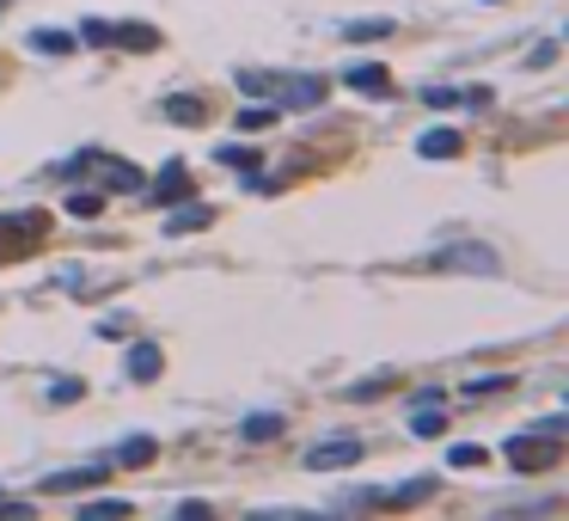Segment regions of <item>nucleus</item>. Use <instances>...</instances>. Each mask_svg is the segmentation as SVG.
<instances>
[{"mask_svg":"<svg viewBox=\"0 0 569 521\" xmlns=\"http://www.w3.org/2000/svg\"><path fill=\"white\" fill-rule=\"evenodd\" d=\"M62 173L80 178V185H93L98 197H135V190H147L141 166L123 160V154H105V147H80V154L62 166Z\"/></svg>","mask_w":569,"mask_h":521,"instance_id":"nucleus-1","label":"nucleus"},{"mask_svg":"<svg viewBox=\"0 0 569 521\" xmlns=\"http://www.w3.org/2000/svg\"><path fill=\"white\" fill-rule=\"evenodd\" d=\"M239 86H245V93H270L276 105H294V111L325 105V93H331L325 74H239Z\"/></svg>","mask_w":569,"mask_h":521,"instance_id":"nucleus-2","label":"nucleus"},{"mask_svg":"<svg viewBox=\"0 0 569 521\" xmlns=\"http://www.w3.org/2000/svg\"><path fill=\"white\" fill-rule=\"evenodd\" d=\"M557 429H563V424H545L539 436H515V441H508V460H515L520 472H545V467H557V460H563V448L551 441Z\"/></svg>","mask_w":569,"mask_h":521,"instance_id":"nucleus-3","label":"nucleus"},{"mask_svg":"<svg viewBox=\"0 0 569 521\" xmlns=\"http://www.w3.org/2000/svg\"><path fill=\"white\" fill-rule=\"evenodd\" d=\"M361 455H368V441L331 436V441H318V448H306V467H313V472H337V467H356Z\"/></svg>","mask_w":569,"mask_h":521,"instance_id":"nucleus-4","label":"nucleus"},{"mask_svg":"<svg viewBox=\"0 0 569 521\" xmlns=\"http://www.w3.org/2000/svg\"><path fill=\"white\" fill-rule=\"evenodd\" d=\"M80 43H135V50H154L159 31L154 25H105V19H93V25H80Z\"/></svg>","mask_w":569,"mask_h":521,"instance_id":"nucleus-5","label":"nucleus"},{"mask_svg":"<svg viewBox=\"0 0 569 521\" xmlns=\"http://www.w3.org/2000/svg\"><path fill=\"white\" fill-rule=\"evenodd\" d=\"M429 264H435V270H477V277H496L503 258H496L491 246H453V252H435Z\"/></svg>","mask_w":569,"mask_h":521,"instance_id":"nucleus-6","label":"nucleus"},{"mask_svg":"<svg viewBox=\"0 0 569 521\" xmlns=\"http://www.w3.org/2000/svg\"><path fill=\"white\" fill-rule=\"evenodd\" d=\"M411 429H417V436H441V429H447V411L435 405V393H423V399H417V411H411Z\"/></svg>","mask_w":569,"mask_h":521,"instance_id":"nucleus-7","label":"nucleus"},{"mask_svg":"<svg viewBox=\"0 0 569 521\" xmlns=\"http://www.w3.org/2000/svg\"><path fill=\"white\" fill-rule=\"evenodd\" d=\"M344 81L356 86V93H392V74H386V67H373V62H356Z\"/></svg>","mask_w":569,"mask_h":521,"instance_id":"nucleus-8","label":"nucleus"},{"mask_svg":"<svg viewBox=\"0 0 569 521\" xmlns=\"http://www.w3.org/2000/svg\"><path fill=\"white\" fill-rule=\"evenodd\" d=\"M93 484H105V467H80V472H55L43 491H93Z\"/></svg>","mask_w":569,"mask_h":521,"instance_id":"nucleus-9","label":"nucleus"},{"mask_svg":"<svg viewBox=\"0 0 569 521\" xmlns=\"http://www.w3.org/2000/svg\"><path fill=\"white\" fill-rule=\"evenodd\" d=\"M214 215L202 209V202H185V209H172L166 215V233H197V228H209Z\"/></svg>","mask_w":569,"mask_h":521,"instance_id":"nucleus-10","label":"nucleus"},{"mask_svg":"<svg viewBox=\"0 0 569 521\" xmlns=\"http://www.w3.org/2000/svg\"><path fill=\"white\" fill-rule=\"evenodd\" d=\"M417 147H423V160H453V154H460V135H453V129H429Z\"/></svg>","mask_w":569,"mask_h":521,"instance_id":"nucleus-11","label":"nucleus"},{"mask_svg":"<svg viewBox=\"0 0 569 521\" xmlns=\"http://www.w3.org/2000/svg\"><path fill=\"white\" fill-rule=\"evenodd\" d=\"M185 190H190V178H185V166H178V160L154 178V202H172V197H185Z\"/></svg>","mask_w":569,"mask_h":521,"instance_id":"nucleus-12","label":"nucleus"},{"mask_svg":"<svg viewBox=\"0 0 569 521\" xmlns=\"http://www.w3.org/2000/svg\"><path fill=\"white\" fill-rule=\"evenodd\" d=\"M159 368H166V356H159L154 344H135V350H129V375H135V381H154Z\"/></svg>","mask_w":569,"mask_h":521,"instance_id":"nucleus-13","label":"nucleus"},{"mask_svg":"<svg viewBox=\"0 0 569 521\" xmlns=\"http://www.w3.org/2000/svg\"><path fill=\"white\" fill-rule=\"evenodd\" d=\"M159 455V448H154V441H147V436H129V441H123V448H117V455H110V460H117V467H147V460H154Z\"/></svg>","mask_w":569,"mask_h":521,"instance_id":"nucleus-14","label":"nucleus"},{"mask_svg":"<svg viewBox=\"0 0 569 521\" xmlns=\"http://www.w3.org/2000/svg\"><path fill=\"white\" fill-rule=\"evenodd\" d=\"M429 497H435V479L423 472V479H404L392 497H386V503H398V509H404V503H429Z\"/></svg>","mask_w":569,"mask_h":521,"instance_id":"nucleus-15","label":"nucleus"},{"mask_svg":"<svg viewBox=\"0 0 569 521\" xmlns=\"http://www.w3.org/2000/svg\"><path fill=\"white\" fill-rule=\"evenodd\" d=\"M245 441H270V436H282V417L276 411H257V417H245V429H239Z\"/></svg>","mask_w":569,"mask_h":521,"instance_id":"nucleus-16","label":"nucleus"},{"mask_svg":"<svg viewBox=\"0 0 569 521\" xmlns=\"http://www.w3.org/2000/svg\"><path fill=\"white\" fill-rule=\"evenodd\" d=\"M349 43H368V38H392V19H356V25L344 31Z\"/></svg>","mask_w":569,"mask_h":521,"instance_id":"nucleus-17","label":"nucleus"},{"mask_svg":"<svg viewBox=\"0 0 569 521\" xmlns=\"http://www.w3.org/2000/svg\"><path fill=\"white\" fill-rule=\"evenodd\" d=\"M166 117H172V123H202L209 111H202L197 98H166Z\"/></svg>","mask_w":569,"mask_h":521,"instance_id":"nucleus-18","label":"nucleus"},{"mask_svg":"<svg viewBox=\"0 0 569 521\" xmlns=\"http://www.w3.org/2000/svg\"><path fill=\"white\" fill-rule=\"evenodd\" d=\"M31 50H43V55H67V50H74V38H67V31H38V38H31Z\"/></svg>","mask_w":569,"mask_h":521,"instance_id":"nucleus-19","label":"nucleus"},{"mask_svg":"<svg viewBox=\"0 0 569 521\" xmlns=\"http://www.w3.org/2000/svg\"><path fill=\"white\" fill-rule=\"evenodd\" d=\"M98 202H105V197H98L93 185H80L74 197H67V215H98Z\"/></svg>","mask_w":569,"mask_h":521,"instance_id":"nucleus-20","label":"nucleus"},{"mask_svg":"<svg viewBox=\"0 0 569 521\" xmlns=\"http://www.w3.org/2000/svg\"><path fill=\"white\" fill-rule=\"evenodd\" d=\"M80 515H86V521H110V515H129V503H86Z\"/></svg>","mask_w":569,"mask_h":521,"instance_id":"nucleus-21","label":"nucleus"},{"mask_svg":"<svg viewBox=\"0 0 569 521\" xmlns=\"http://www.w3.org/2000/svg\"><path fill=\"white\" fill-rule=\"evenodd\" d=\"M80 393H86V387H80V381H55V387H50V399H55V405H74Z\"/></svg>","mask_w":569,"mask_h":521,"instance_id":"nucleus-22","label":"nucleus"},{"mask_svg":"<svg viewBox=\"0 0 569 521\" xmlns=\"http://www.w3.org/2000/svg\"><path fill=\"white\" fill-rule=\"evenodd\" d=\"M221 166H257L252 147H221Z\"/></svg>","mask_w":569,"mask_h":521,"instance_id":"nucleus-23","label":"nucleus"},{"mask_svg":"<svg viewBox=\"0 0 569 521\" xmlns=\"http://www.w3.org/2000/svg\"><path fill=\"white\" fill-rule=\"evenodd\" d=\"M270 117H276V111H270V105H252V111H239V123H245V129H264Z\"/></svg>","mask_w":569,"mask_h":521,"instance_id":"nucleus-24","label":"nucleus"},{"mask_svg":"<svg viewBox=\"0 0 569 521\" xmlns=\"http://www.w3.org/2000/svg\"><path fill=\"white\" fill-rule=\"evenodd\" d=\"M0 7H7V0H0Z\"/></svg>","mask_w":569,"mask_h":521,"instance_id":"nucleus-25","label":"nucleus"}]
</instances>
